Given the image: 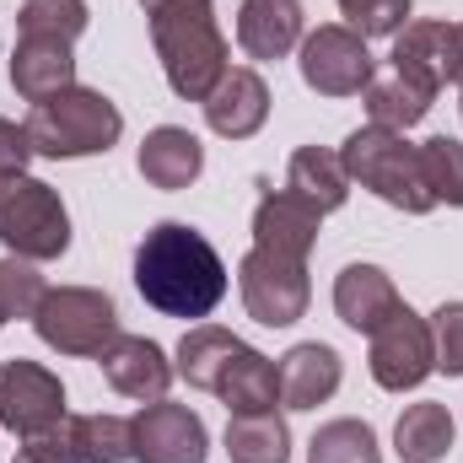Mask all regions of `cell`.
<instances>
[{
    "label": "cell",
    "mask_w": 463,
    "mask_h": 463,
    "mask_svg": "<svg viewBox=\"0 0 463 463\" xmlns=\"http://www.w3.org/2000/svg\"><path fill=\"white\" fill-rule=\"evenodd\" d=\"M135 286L167 318H211L227 297V264L211 237L184 222H162L135 248Z\"/></svg>",
    "instance_id": "6da1fadb"
},
{
    "label": "cell",
    "mask_w": 463,
    "mask_h": 463,
    "mask_svg": "<svg viewBox=\"0 0 463 463\" xmlns=\"http://www.w3.org/2000/svg\"><path fill=\"white\" fill-rule=\"evenodd\" d=\"M151 43L167 71V87L184 103H205L211 87L227 76V38L216 27L211 0H167L151 11Z\"/></svg>",
    "instance_id": "7a4b0ae2"
},
{
    "label": "cell",
    "mask_w": 463,
    "mask_h": 463,
    "mask_svg": "<svg viewBox=\"0 0 463 463\" xmlns=\"http://www.w3.org/2000/svg\"><path fill=\"white\" fill-rule=\"evenodd\" d=\"M340 162H345L350 184L372 189L383 205H393L404 216H426L437 205L431 189H426V178H420L415 146H404V135H393V129H377V124L350 129L345 146H340Z\"/></svg>",
    "instance_id": "3957f363"
},
{
    "label": "cell",
    "mask_w": 463,
    "mask_h": 463,
    "mask_svg": "<svg viewBox=\"0 0 463 463\" xmlns=\"http://www.w3.org/2000/svg\"><path fill=\"white\" fill-rule=\"evenodd\" d=\"M27 135H33V151L49 156V162H76V156H98L109 151L118 135H124V114L103 92L92 87H71L49 103H38L27 118Z\"/></svg>",
    "instance_id": "277c9868"
},
{
    "label": "cell",
    "mask_w": 463,
    "mask_h": 463,
    "mask_svg": "<svg viewBox=\"0 0 463 463\" xmlns=\"http://www.w3.org/2000/svg\"><path fill=\"white\" fill-rule=\"evenodd\" d=\"M0 242L33 264L60 259L71 248V216H65L60 189L43 178H27V173L0 178Z\"/></svg>",
    "instance_id": "5b68a950"
},
{
    "label": "cell",
    "mask_w": 463,
    "mask_h": 463,
    "mask_svg": "<svg viewBox=\"0 0 463 463\" xmlns=\"http://www.w3.org/2000/svg\"><path fill=\"white\" fill-rule=\"evenodd\" d=\"M38 340L60 355H103L118 340V307L109 291L92 286H54L33 313Z\"/></svg>",
    "instance_id": "8992f818"
},
{
    "label": "cell",
    "mask_w": 463,
    "mask_h": 463,
    "mask_svg": "<svg viewBox=\"0 0 463 463\" xmlns=\"http://www.w3.org/2000/svg\"><path fill=\"white\" fill-rule=\"evenodd\" d=\"M237 291L253 324L264 329H291L307 302H313V280H307V259H286L269 248H248V259L237 264Z\"/></svg>",
    "instance_id": "52a82bcc"
},
{
    "label": "cell",
    "mask_w": 463,
    "mask_h": 463,
    "mask_svg": "<svg viewBox=\"0 0 463 463\" xmlns=\"http://www.w3.org/2000/svg\"><path fill=\"white\" fill-rule=\"evenodd\" d=\"M60 420H65V388H60V377L49 366L27 361V355L0 361V426L27 442V437L54 431Z\"/></svg>",
    "instance_id": "ba28073f"
},
{
    "label": "cell",
    "mask_w": 463,
    "mask_h": 463,
    "mask_svg": "<svg viewBox=\"0 0 463 463\" xmlns=\"http://www.w3.org/2000/svg\"><path fill=\"white\" fill-rule=\"evenodd\" d=\"M377 388L404 393L420 388L437 372V345H431V318H420L415 307H399L377 335H372V355H366Z\"/></svg>",
    "instance_id": "9c48e42d"
},
{
    "label": "cell",
    "mask_w": 463,
    "mask_h": 463,
    "mask_svg": "<svg viewBox=\"0 0 463 463\" xmlns=\"http://www.w3.org/2000/svg\"><path fill=\"white\" fill-rule=\"evenodd\" d=\"M297 65H302V81H307L318 98H355V92H366V81H372L366 38L350 33V27H340V22L307 33Z\"/></svg>",
    "instance_id": "30bf717a"
},
{
    "label": "cell",
    "mask_w": 463,
    "mask_h": 463,
    "mask_svg": "<svg viewBox=\"0 0 463 463\" xmlns=\"http://www.w3.org/2000/svg\"><path fill=\"white\" fill-rule=\"evenodd\" d=\"M393 71L426 92H442L448 81H463V38L458 22H404L393 33Z\"/></svg>",
    "instance_id": "8fae6325"
},
{
    "label": "cell",
    "mask_w": 463,
    "mask_h": 463,
    "mask_svg": "<svg viewBox=\"0 0 463 463\" xmlns=\"http://www.w3.org/2000/svg\"><path fill=\"white\" fill-rule=\"evenodd\" d=\"M129 426H135V463H205V453H211L205 420L189 404L156 399Z\"/></svg>",
    "instance_id": "7c38bea8"
},
{
    "label": "cell",
    "mask_w": 463,
    "mask_h": 463,
    "mask_svg": "<svg viewBox=\"0 0 463 463\" xmlns=\"http://www.w3.org/2000/svg\"><path fill=\"white\" fill-rule=\"evenodd\" d=\"M98 361H103L109 388L124 393V399H140V404L167 399V388H173V377H178L173 361H167V350L156 345V340H146V335H118Z\"/></svg>",
    "instance_id": "4fadbf2b"
},
{
    "label": "cell",
    "mask_w": 463,
    "mask_h": 463,
    "mask_svg": "<svg viewBox=\"0 0 463 463\" xmlns=\"http://www.w3.org/2000/svg\"><path fill=\"white\" fill-rule=\"evenodd\" d=\"M11 87L22 103H49L60 92L76 87V54L65 38H38V33H22L16 49H11Z\"/></svg>",
    "instance_id": "5bb4252c"
},
{
    "label": "cell",
    "mask_w": 463,
    "mask_h": 463,
    "mask_svg": "<svg viewBox=\"0 0 463 463\" xmlns=\"http://www.w3.org/2000/svg\"><path fill=\"white\" fill-rule=\"evenodd\" d=\"M264 118H269V87H264V76L248 71V65H227V76L205 98V124L222 140H248V135L264 129Z\"/></svg>",
    "instance_id": "9a60e30c"
},
{
    "label": "cell",
    "mask_w": 463,
    "mask_h": 463,
    "mask_svg": "<svg viewBox=\"0 0 463 463\" xmlns=\"http://www.w3.org/2000/svg\"><path fill=\"white\" fill-rule=\"evenodd\" d=\"M318 222H324L318 205H307L291 189H269L259 200V211H253V248H269V253H286V259H307L313 242H318Z\"/></svg>",
    "instance_id": "2e32d148"
},
{
    "label": "cell",
    "mask_w": 463,
    "mask_h": 463,
    "mask_svg": "<svg viewBox=\"0 0 463 463\" xmlns=\"http://www.w3.org/2000/svg\"><path fill=\"white\" fill-rule=\"evenodd\" d=\"M340 377H345L340 350L324 345V340H302L280 355V404L286 410H318L340 393Z\"/></svg>",
    "instance_id": "e0dca14e"
},
{
    "label": "cell",
    "mask_w": 463,
    "mask_h": 463,
    "mask_svg": "<svg viewBox=\"0 0 463 463\" xmlns=\"http://www.w3.org/2000/svg\"><path fill=\"white\" fill-rule=\"evenodd\" d=\"M399 307L404 302H399L393 280L377 264H345L340 269V280H335V313H340V324H350L355 335H377Z\"/></svg>",
    "instance_id": "ac0fdd59"
},
{
    "label": "cell",
    "mask_w": 463,
    "mask_h": 463,
    "mask_svg": "<svg viewBox=\"0 0 463 463\" xmlns=\"http://www.w3.org/2000/svg\"><path fill=\"white\" fill-rule=\"evenodd\" d=\"M237 43L248 60H286L302 43V0H242Z\"/></svg>",
    "instance_id": "d6986e66"
},
{
    "label": "cell",
    "mask_w": 463,
    "mask_h": 463,
    "mask_svg": "<svg viewBox=\"0 0 463 463\" xmlns=\"http://www.w3.org/2000/svg\"><path fill=\"white\" fill-rule=\"evenodd\" d=\"M200 167H205V146H200V135H189L178 124H156L140 140V178L151 189L178 194V189H189L200 178Z\"/></svg>",
    "instance_id": "ffe728a7"
},
{
    "label": "cell",
    "mask_w": 463,
    "mask_h": 463,
    "mask_svg": "<svg viewBox=\"0 0 463 463\" xmlns=\"http://www.w3.org/2000/svg\"><path fill=\"white\" fill-rule=\"evenodd\" d=\"M216 399L227 404L232 415H264V410H275L280 404V366L264 350L242 345L237 361L227 366V377H222V388H216Z\"/></svg>",
    "instance_id": "44dd1931"
},
{
    "label": "cell",
    "mask_w": 463,
    "mask_h": 463,
    "mask_svg": "<svg viewBox=\"0 0 463 463\" xmlns=\"http://www.w3.org/2000/svg\"><path fill=\"white\" fill-rule=\"evenodd\" d=\"M286 189L302 194L307 205H318V211L329 216V211H340L350 200V173H345V162H340V151H329V146H302V151H291Z\"/></svg>",
    "instance_id": "7402d4cb"
},
{
    "label": "cell",
    "mask_w": 463,
    "mask_h": 463,
    "mask_svg": "<svg viewBox=\"0 0 463 463\" xmlns=\"http://www.w3.org/2000/svg\"><path fill=\"white\" fill-rule=\"evenodd\" d=\"M237 350H242V340H237L232 329L194 324V329L178 340V361H173V372H178L189 388L216 393V388H222V377H227V366L237 361Z\"/></svg>",
    "instance_id": "603a6c76"
},
{
    "label": "cell",
    "mask_w": 463,
    "mask_h": 463,
    "mask_svg": "<svg viewBox=\"0 0 463 463\" xmlns=\"http://www.w3.org/2000/svg\"><path fill=\"white\" fill-rule=\"evenodd\" d=\"M361 98H366V118H372L377 129L404 135V129H415L420 118L431 114V98H437V92H426V87L404 81L399 71H388V76H372Z\"/></svg>",
    "instance_id": "cb8c5ba5"
},
{
    "label": "cell",
    "mask_w": 463,
    "mask_h": 463,
    "mask_svg": "<svg viewBox=\"0 0 463 463\" xmlns=\"http://www.w3.org/2000/svg\"><path fill=\"white\" fill-rule=\"evenodd\" d=\"M393 448H399V463H437L448 458L453 448V415L448 404H410L393 426Z\"/></svg>",
    "instance_id": "d4e9b609"
},
{
    "label": "cell",
    "mask_w": 463,
    "mask_h": 463,
    "mask_svg": "<svg viewBox=\"0 0 463 463\" xmlns=\"http://www.w3.org/2000/svg\"><path fill=\"white\" fill-rule=\"evenodd\" d=\"M65 437L81 463H129L135 458V426L124 415H65Z\"/></svg>",
    "instance_id": "484cf974"
},
{
    "label": "cell",
    "mask_w": 463,
    "mask_h": 463,
    "mask_svg": "<svg viewBox=\"0 0 463 463\" xmlns=\"http://www.w3.org/2000/svg\"><path fill=\"white\" fill-rule=\"evenodd\" d=\"M227 458L232 463H286L291 458V431L275 410L264 415H232L227 420Z\"/></svg>",
    "instance_id": "4316f807"
},
{
    "label": "cell",
    "mask_w": 463,
    "mask_h": 463,
    "mask_svg": "<svg viewBox=\"0 0 463 463\" xmlns=\"http://www.w3.org/2000/svg\"><path fill=\"white\" fill-rule=\"evenodd\" d=\"M307 463H383V448H377V431L366 420H329L313 431L307 442Z\"/></svg>",
    "instance_id": "83f0119b"
},
{
    "label": "cell",
    "mask_w": 463,
    "mask_h": 463,
    "mask_svg": "<svg viewBox=\"0 0 463 463\" xmlns=\"http://www.w3.org/2000/svg\"><path fill=\"white\" fill-rule=\"evenodd\" d=\"M415 156H420V178H426L431 200L458 211L463 205V140H453V135H431V140L415 146Z\"/></svg>",
    "instance_id": "f1b7e54d"
},
{
    "label": "cell",
    "mask_w": 463,
    "mask_h": 463,
    "mask_svg": "<svg viewBox=\"0 0 463 463\" xmlns=\"http://www.w3.org/2000/svg\"><path fill=\"white\" fill-rule=\"evenodd\" d=\"M87 0H27L22 11H16V27L22 33H38V38H65V43H76L81 33H87Z\"/></svg>",
    "instance_id": "f546056e"
},
{
    "label": "cell",
    "mask_w": 463,
    "mask_h": 463,
    "mask_svg": "<svg viewBox=\"0 0 463 463\" xmlns=\"http://www.w3.org/2000/svg\"><path fill=\"white\" fill-rule=\"evenodd\" d=\"M49 297L43 275L33 269V259H0V302H5V318H33L38 302Z\"/></svg>",
    "instance_id": "4dcf8cb0"
},
{
    "label": "cell",
    "mask_w": 463,
    "mask_h": 463,
    "mask_svg": "<svg viewBox=\"0 0 463 463\" xmlns=\"http://www.w3.org/2000/svg\"><path fill=\"white\" fill-rule=\"evenodd\" d=\"M410 5L415 0H340V16L361 38H393L410 22Z\"/></svg>",
    "instance_id": "1f68e13d"
},
{
    "label": "cell",
    "mask_w": 463,
    "mask_h": 463,
    "mask_svg": "<svg viewBox=\"0 0 463 463\" xmlns=\"http://www.w3.org/2000/svg\"><path fill=\"white\" fill-rule=\"evenodd\" d=\"M431 345H437V372L463 377V302H442L431 313Z\"/></svg>",
    "instance_id": "d6a6232c"
},
{
    "label": "cell",
    "mask_w": 463,
    "mask_h": 463,
    "mask_svg": "<svg viewBox=\"0 0 463 463\" xmlns=\"http://www.w3.org/2000/svg\"><path fill=\"white\" fill-rule=\"evenodd\" d=\"M38 151H33V135H27V124H16V118H0V178H11V173H27V162H33Z\"/></svg>",
    "instance_id": "836d02e7"
},
{
    "label": "cell",
    "mask_w": 463,
    "mask_h": 463,
    "mask_svg": "<svg viewBox=\"0 0 463 463\" xmlns=\"http://www.w3.org/2000/svg\"><path fill=\"white\" fill-rule=\"evenodd\" d=\"M16 463H81V458H76V448H71V437H65V420H60L54 431L27 437L22 453H16Z\"/></svg>",
    "instance_id": "e575fe53"
},
{
    "label": "cell",
    "mask_w": 463,
    "mask_h": 463,
    "mask_svg": "<svg viewBox=\"0 0 463 463\" xmlns=\"http://www.w3.org/2000/svg\"><path fill=\"white\" fill-rule=\"evenodd\" d=\"M140 5H146V16H151V11H162V5H167V0H140Z\"/></svg>",
    "instance_id": "d590c367"
},
{
    "label": "cell",
    "mask_w": 463,
    "mask_h": 463,
    "mask_svg": "<svg viewBox=\"0 0 463 463\" xmlns=\"http://www.w3.org/2000/svg\"><path fill=\"white\" fill-rule=\"evenodd\" d=\"M5 324H11V318H5V302H0V329H5Z\"/></svg>",
    "instance_id": "8d00e7d4"
},
{
    "label": "cell",
    "mask_w": 463,
    "mask_h": 463,
    "mask_svg": "<svg viewBox=\"0 0 463 463\" xmlns=\"http://www.w3.org/2000/svg\"><path fill=\"white\" fill-rule=\"evenodd\" d=\"M458 38H463V22H458Z\"/></svg>",
    "instance_id": "74e56055"
},
{
    "label": "cell",
    "mask_w": 463,
    "mask_h": 463,
    "mask_svg": "<svg viewBox=\"0 0 463 463\" xmlns=\"http://www.w3.org/2000/svg\"><path fill=\"white\" fill-rule=\"evenodd\" d=\"M458 114H463V103H458Z\"/></svg>",
    "instance_id": "f35d334b"
}]
</instances>
